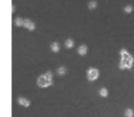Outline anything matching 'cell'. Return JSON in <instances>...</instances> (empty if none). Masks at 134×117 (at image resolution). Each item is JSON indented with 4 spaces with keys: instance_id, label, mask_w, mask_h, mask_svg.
<instances>
[{
    "instance_id": "1",
    "label": "cell",
    "mask_w": 134,
    "mask_h": 117,
    "mask_svg": "<svg viewBox=\"0 0 134 117\" xmlns=\"http://www.w3.org/2000/svg\"><path fill=\"white\" fill-rule=\"evenodd\" d=\"M37 83H38V86L42 87V88L51 86L52 85V73H51V71H47L45 74L40 75Z\"/></svg>"
},
{
    "instance_id": "2",
    "label": "cell",
    "mask_w": 134,
    "mask_h": 117,
    "mask_svg": "<svg viewBox=\"0 0 134 117\" xmlns=\"http://www.w3.org/2000/svg\"><path fill=\"white\" fill-rule=\"evenodd\" d=\"M120 54H121V61H120V64H119L120 68L121 69H125V68L129 69V68H131L132 65H133V57H132V55L129 54L126 50H121Z\"/></svg>"
},
{
    "instance_id": "3",
    "label": "cell",
    "mask_w": 134,
    "mask_h": 117,
    "mask_svg": "<svg viewBox=\"0 0 134 117\" xmlns=\"http://www.w3.org/2000/svg\"><path fill=\"white\" fill-rule=\"evenodd\" d=\"M98 77V70L95 68H89L87 71V78L89 81H94Z\"/></svg>"
},
{
    "instance_id": "4",
    "label": "cell",
    "mask_w": 134,
    "mask_h": 117,
    "mask_svg": "<svg viewBox=\"0 0 134 117\" xmlns=\"http://www.w3.org/2000/svg\"><path fill=\"white\" fill-rule=\"evenodd\" d=\"M23 26H24L26 29L30 30V31L35 30V28H36L35 23H34L31 20H29V19H24V25H23Z\"/></svg>"
},
{
    "instance_id": "5",
    "label": "cell",
    "mask_w": 134,
    "mask_h": 117,
    "mask_svg": "<svg viewBox=\"0 0 134 117\" xmlns=\"http://www.w3.org/2000/svg\"><path fill=\"white\" fill-rule=\"evenodd\" d=\"M17 101H18L19 104H21L22 107H25V108H28L30 106V101L25 97H18Z\"/></svg>"
},
{
    "instance_id": "6",
    "label": "cell",
    "mask_w": 134,
    "mask_h": 117,
    "mask_svg": "<svg viewBox=\"0 0 134 117\" xmlns=\"http://www.w3.org/2000/svg\"><path fill=\"white\" fill-rule=\"evenodd\" d=\"M87 51H88V47H87L86 45H84V44L80 45L79 48H77V53H79L80 55H85V54L87 53Z\"/></svg>"
},
{
    "instance_id": "7",
    "label": "cell",
    "mask_w": 134,
    "mask_h": 117,
    "mask_svg": "<svg viewBox=\"0 0 134 117\" xmlns=\"http://www.w3.org/2000/svg\"><path fill=\"white\" fill-rule=\"evenodd\" d=\"M64 45H65V47H66L67 49H71V48H73V46H74V41H73L72 39H67V40L65 41Z\"/></svg>"
},
{
    "instance_id": "8",
    "label": "cell",
    "mask_w": 134,
    "mask_h": 117,
    "mask_svg": "<svg viewBox=\"0 0 134 117\" xmlns=\"http://www.w3.org/2000/svg\"><path fill=\"white\" fill-rule=\"evenodd\" d=\"M96 7H97V1L91 0V1L88 2V8H89L90 10H93V9H95Z\"/></svg>"
},
{
    "instance_id": "9",
    "label": "cell",
    "mask_w": 134,
    "mask_h": 117,
    "mask_svg": "<svg viewBox=\"0 0 134 117\" xmlns=\"http://www.w3.org/2000/svg\"><path fill=\"white\" fill-rule=\"evenodd\" d=\"M50 48H51V50L53 52H59L60 51V44L58 42H53V43H51Z\"/></svg>"
},
{
    "instance_id": "10",
    "label": "cell",
    "mask_w": 134,
    "mask_h": 117,
    "mask_svg": "<svg viewBox=\"0 0 134 117\" xmlns=\"http://www.w3.org/2000/svg\"><path fill=\"white\" fill-rule=\"evenodd\" d=\"M15 25H16L17 27L23 26V25H24V20H23V19H21L20 17H17V18L15 19Z\"/></svg>"
},
{
    "instance_id": "11",
    "label": "cell",
    "mask_w": 134,
    "mask_h": 117,
    "mask_svg": "<svg viewBox=\"0 0 134 117\" xmlns=\"http://www.w3.org/2000/svg\"><path fill=\"white\" fill-rule=\"evenodd\" d=\"M66 72H67V69H66V67H64V66L59 67L58 70H57V73H58L59 75H61V76H62V75H65Z\"/></svg>"
},
{
    "instance_id": "12",
    "label": "cell",
    "mask_w": 134,
    "mask_h": 117,
    "mask_svg": "<svg viewBox=\"0 0 134 117\" xmlns=\"http://www.w3.org/2000/svg\"><path fill=\"white\" fill-rule=\"evenodd\" d=\"M98 93H99V95H100L102 97H107L108 94H109V92H108V90H107L106 88H102Z\"/></svg>"
},
{
    "instance_id": "13",
    "label": "cell",
    "mask_w": 134,
    "mask_h": 117,
    "mask_svg": "<svg viewBox=\"0 0 134 117\" xmlns=\"http://www.w3.org/2000/svg\"><path fill=\"white\" fill-rule=\"evenodd\" d=\"M125 116L126 117H133L134 116V111L132 110V109H127L126 110V112H125Z\"/></svg>"
},
{
    "instance_id": "14",
    "label": "cell",
    "mask_w": 134,
    "mask_h": 117,
    "mask_svg": "<svg viewBox=\"0 0 134 117\" xmlns=\"http://www.w3.org/2000/svg\"><path fill=\"white\" fill-rule=\"evenodd\" d=\"M124 10H125V13L130 14V13H132V10H133V6H132V5H127V6H125Z\"/></svg>"
},
{
    "instance_id": "15",
    "label": "cell",
    "mask_w": 134,
    "mask_h": 117,
    "mask_svg": "<svg viewBox=\"0 0 134 117\" xmlns=\"http://www.w3.org/2000/svg\"><path fill=\"white\" fill-rule=\"evenodd\" d=\"M15 11V5H12V13Z\"/></svg>"
}]
</instances>
